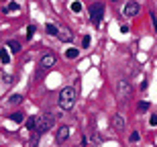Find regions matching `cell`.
Here are the masks:
<instances>
[{
  "label": "cell",
  "mask_w": 157,
  "mask_h": 147,
  "mask_svg": "<svg viewBox=\"0 0 157 147\" xmlns=\"http://www.w3.org/2000/svg\"><path fill=\"white\" fill-rule=\"evenodd\" d=\"M76 98H78V92L74 86H67L59 92V106L63 108V110H71L74 104H76Z\"/></svg>",
  "instance_id": "cell-1"
},
{
  "label": "cell",
  "mask_w": 157,
  "mask_h": 147,
  "mask_svg": "<svg viewBox=\"0 0 157 147\" xmlns=\"http://www.w3.org/2000/svg\"><path fill=\"white\" fill-rule=\"evenodd\" d=\"M114 94H117V98L121 100V102H124V100L131 98V94H133V88H131L128 80H118V82L114 84Z\"/></svg>",
  "instance_id": "cell-2"
},
{
  "label": "cell",
  "mask_w": 157,
  "mask_h": 147,
  "mask_svg": "<svg viewBox=\"0 0 157 147\" xmlns=\"http://www.w3.org/2000/svg\"><path fill=\"white\" fill-rule=\"evenodd\" d=\"M53 125H55V114H51V112H47V114L39 117V123H37V129H35V133L43 135V133H47L49 129H53Z\"/></svg>",
  "instance_id": "cell-3"
},
{
  "label": "cell",
  "mask_w": 157,
  "mask_h": 147,
  "mask_svg": "<svg viewBox=\"0 0 157 147\" xmlns=\"http://www.w3.org/2000/svg\"><path fill=\"white\" fill-rule=\"evenodd\" d=\"M90 18H92V23L96 25V27H100L102 18H104V6L100 4V2H96V4L90 6Z\"/></svg>",
  "instance_id": "cell-4"
},
{
  "label": "cell",
  "mask_w": 157,
  "mask_h": 147,
  "mask_svg": "<svg viewBox=\"0 0 157 147\" xmlns=\"http://www.w3.org/2000/svg\"><path fill=\"white\" fill-rule=\"evenodd\" d=\"M70 133H71V129L67 127V125L59 127V129H57V133H55V141H57V143H65L67 139H70Z\"/></svg>",
  "instance_id": "cell-5"
},
{
  "label": "cell",
  "mask_w": 157,
  "mask_h": 147,
  "mask_svg": "<svg viewBox=\"0 0 157 147\" xmlns=\"http://www.w3.org/2000/svg\"><path fill=\"white\" fill-rule=\"evenodd\" d=\"M122 12L127 14V17H135V14H139V2H127Z\"/></svg>",
  "instance_id": "cell-6"
},
{
  "label": "cell",
  "mask_w": 157,
  "mask_h": 147,
  "mask_svg": "<svg viewBox=\"0 0 157 147\" xmlns=\"http://www.w3.org/2000/svg\"><path fill=\"white\" fill-rule=\"evenodd\" d=\"M55 61H57V59H55V55H53V53H45V55L41 57L39 65H41V68H53V65H55Z\"/></svg>",
  "instance_id": "cell-7"
},
{
  "label": "cell",
  "mask_w": 157,
  "mask_h": 147,
  "mask_svg": "<svg viewBox=\"0 0 157 147\" xmlns=\"http://www.w3.org/2000/svg\"><path fill=\"white\" fill-rule=\"evenodd\" d=\"M124 125H127V121H124V118H122V114H114V117H112V127H114V129L117 131H122L124 129Z\"/></svg>",
  "instance_id": "cell-8"
},
{
  "label": "cell",
  "mask_w": 157,
  "mask_h": 147,
  "mask_svg": "<svg viewBox=\"0 0 157 147\" xmlns=\"http://www.w3.org/2000/svg\"><path fill=\"white\" fill-rule=\"evenodd\" d=\"M37 123H39V117H29V118H27V129L35 131L37 129Z\"/></svg>",
  "instance_id": "cell-9"
},
{
  "label": "cell",
  "mask_w": 157,
  "mask_h": 147,
  "mask_svg": "<svg viewBox=\"0 0 157 147\" xmlns=\"http://www.w3.org/2000/svg\"><path fill=\"white\" fill-rule=\"evenodd\" d=\"M18 10H21V4H18V2H10V4L4 6V12H6V14H8V12H18Z\"/></svg>",
  "instance_id": "cell-10"
},
{
  "label": "cell",
  "mask_w": 157,
  "mask_h": 147,
  "mask_svg": "<svg viewBox=\"0 0 157 147\" xmlns=\"http://www.w3.org/2000/svg\"><path fill=\"white\" fill-rule=\"evenodd\" d=\"M57 37H59V39H61L63 43H70V41H71V35H70V31H67V29H61Z\"/></svg>",
  "instance_id": "cell-11"
},
{
  "label": "cell",
  "mask_w": 157,
  "mask_h": 147,
  "mask_svg": "<svg viewBox=\"0 0 157 147\" xmlns=\"http://www.w3.org/2000/svg\"><path fill=\"white\" fill-rule=\"evenodd\" d=\"M45 31L49 33V35H53V37H57V35H59V29H57V27H55L53 23H47V25H45Z\"/></svg>",
  "instance_id": "cell-12"
},
{
  "label": "cell",
  "mask_w": 157,
  "mask_h": 147,
  "mask_svg": "<svg viewBox=\"0 0 157 147\" xmlns=\"http://www.w3.org/2000/svg\"><path fill=\"white\" fill-rule=\"evenodd\" d=\"M8 49H10L12 53H18L21 51V43H18L17 39H10V41H8Z\"/></svg>",
  "instance_id": "cell-13"
},
{
  "label": "cell",
  "mask_w": 157,
  "mask_h": 147,
  "mask_svg": "<svg viewBox=\"0 0 157 147\" xmlns=\"http://www.w3.org/2000/svg\"><path fill=\"white\" fill-rule=\"evenodd\" d=\"M78 55H80V51H78L76 47H70L67 51H65V57H67V59H76Z\"/></svg>",
  "instance_id": "cell-14"
},
{
  "label": "cell",
  "mask_w": 157,
  "mask_h": 147,
  "mask_svg": "<svg viewBox=\"0 0 157 147\" xmlns=\"http://www.w3.org/2000/svg\"><path fill=\"white\" fill-rule=\"evenodd\" d=\"M0 61H2V64H8V61H10V55H8L6 49H0Z\"/></svg>",
  "instance_id": "cell-15"
},
{
  "label": "cell",
  "mask_w": 157,
  "mask_h": 147,
  "mask_svg": "<svg viewBox=\"0 0 157 147\" xmlns=\"http://www.w3.org/2000/svg\"><path fill=\"white\" fill-rule=\"evenodd\" d=\"M23 118H25L23 112H12L10 114V121H14V123H23Z\"/></svg>",
  "instance_id": "cell-16"
},
{
  "label": "cell",
  "mask_w": 157,
  "mask_h": 147,
  "mask_svg": "<svg viewBox=\"0 0 157 147\" xmlns=\"http://www.w3.org/2000/svg\"><path fill=\"white\" fill-rule=\"evenodd\" d=\"M8 102H10V104H21V102H23V96L21 94H12L10 98H8Z\"/></svg>",
  "instance_id": "cell-17"
},
{
  "label": "cell",
  "mask_w": 157,
  "mask_h": 147,
  "mask_svg": "<svg viewBox=\"0 0 157 147\" xmlns=\"http://www.w3.org/2000/svg\"><path fill=\"white\" fill-rule=\"evenodd\" d=\"M70 8H71L74 12H82V4L78 2V0H74V2H71V6H70Z\"/></svg>",
  "instance_id": "cell-18"
},
{
  "label": "cell",
  "mask_w": 157,
  "mask_h": 147,
  "mask_svg": "<svg viewBox=\"0 0 157 147\" xmlns=\"http://www.w3.org/2000/svg\"><path fill=\"white\" fill-rule=\"evenodd\" d=\"M149 106H151V104H149L147 100H143V102H139V110H141V112H145V110H149Z\"/></svg>",
  "instance_id": "cell-19"
},
{
  "label": "cell",
  "mask_w": 157,
  "mask_h": 147,
  "mask_svg": "<svg viewBox=\"0 0 157 147\" xmlns=\"http://www.w3.org/2000/svg\"><path fill=\"white\" fill-rule=\"evenodd\" d=\"M33 33H35V25H29V27H27V39H31Z\"/></svg>",
  "instance_id": "cell-20"
},
{
  "label": "cell",
  "mask_w": 157,
  "mask_h": 147,
  "mask_svg": "<svg viewBox=\"0 0 157 147\" xmlns=\"http://www.w3.org/2000/svg\"><path fill=\"white\" fill-rule=\"evenodd\" d=\"M128 141H131V143H137V141H139V133H137V131H135V133H131Z\"/></svg>",
  "instance_id": "cell-21"
},
{
  "label": "cell",
  "mask_w": 157,
  "mask_h": 147,
  "mask_svg": "<svg viewBox=\"0 0 157 147\" xmlns=\"http://www.w3.org/2000/svg\"><path fill=\"white\" fill-rule=\"evenodd\" d=\"M82 45H84V47H88V45H90V35H86L84 39H82Z\"/></svg>",
  "instance_id": "cell-22"
},
{
  "label": "cell",
  "mask_w": 157,
  "mask_h": 147,
  "mask_svg": "<svg viewBox=\"0 0 157 147\" xmlns=\"http://www.w3.org/2000/svg\"><path fill=\"white\" fill-rule=\"evenodd\" d=\"M149 125H151V127H157V114H155V117H151V118H149Z\"/></svg>",
  "instance_id": "cell-23"
},
{
  "label": "cell",
  "mask_w": 157,
  "mask_h": 147,
  "mask_svg": "<svg viewBox=\"0 0 157 147\" xmlns=\"http://www.w3.org/2000/svg\"><path fill=\"white\" fill-rule=\"evenodd\" d=\"M92 141H94V143H100L102 139H100V135H98V133H94V135H92Z\"/></svg>",
  "instance_id": "cell-24"
},
{
  "label": "cell",
  "mask_w": 157,
  "mask_h": 147,
  "mask_svg": "<svg viewBox=\"0 0 157 147\" xmlns=\"http://www.w3.org/2000/svg\"><path fill=\"white\" fill-rule=\"evenodd\" d=\"M151 21H153V25H155V31H157V17H155V12H151Z\"/></svg>",
  "instance_id": "cell-25"
},
{
  "label": "cell",
  "mask_w": 157,
  "mask_h": 147,
  "mask_svg": "<svg viewBox=\"0 0 157 147\" xmlns=\"http://www.w3.org/2000/svg\"><path fill=\"white\" fill-rule=\"evenodd\" d=\"M121 31L122 33H128V25H121Z\"/></svg>",
  "instance_id": "cell-26"
},
{
  "label": "cell",
  "mask_w": 157,
  "mask_h": 147,
  "mask_svg": "<svg viewBox=\"0 0 157 147\" xmlns=\"http://www.w3.org/2000/svg\"><path fill=\"white\" fill-rule=\"evenodd\" d=\"M112 2H118V0H112Z\"/></svg>",
  "instance_id": "cell-27"
},
{
  "label": "cell",
  "mask_w": 157,
  "mask_h": 147,
  "mask_svg": "<svg viewBox=\"0 0 157 147\" xmlns=\"http://www.w3.org/2000/svg\"><path fill=\"white\" fill-rule=\"evenodd\" d=\"M2 2H4V0H2Z\"/></svg>",
  "instance_id": "cell-28"
}]
</instances>
